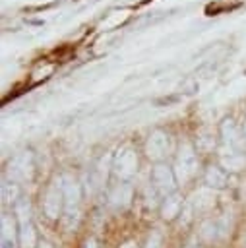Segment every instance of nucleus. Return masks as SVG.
Here are the masks:
<instances>
[{
    "instance_id": "obj_1",
    "label": "nucleus",
    "mask_w": 246,
    "mask_h": 248,
    "mask_svg": "<svg viewBox=\"0 0 246 248\" xmlns=\"http://www.w3.org/2000/svg\"><path fill=\"white\" fill-rule=\"evenodd\" d=\"M0 244L2 248H15V227L14 221L8 215H2V225H0Z\"/></svg>"
},
{
    "instance_id": "obj_2",
    "label": "nucleus",
    "mask_w": 246,
    "mask_h": 248,
    "mask_svg": "<svg viewBox=\"0 0 246 248\" xmlns=\"http://www.w3.org/2000/svg\"><path fill=\"white\" fill-rule=\"evenodd\" d=\"M19 246L21 248H33L35 242H37V236H35V231H33V225L31 221H23L19 223Z\"/></svg>"
},
{
    "instance_id": "obj_3",
    "label": "nucleus",
    "mask_w": 246,
    "mask_h": 248,
    "mask_svg": "<svg viewBox=\"0 0 246 248\" xmlns=\"http://www.w3.org/2000/svg\"><path fill=\"white\" fill-rule=\"evenodd\" d=\"M58 211H60V196L56 192H50L45 202V213L50 219H54V217H58Z\"/></svg>"
},
{
    "instance_id": "obj_4",
    "label": "nucleus",
    "mask_w": 246,
    "mask_h": 248,
    "mask_svg": "<svg viewBox=\"0 0 246 248\" xmlns=\"http://www.w3.org/2000/svg\"><path fill=\"white\" fill-rule=\"evenodd\" d=\"M153 176H155V182H157V186L161 190H170L172 188V178H170V174H169V170L165 167H159Z\"/></svg>"
},
{
    "instance_id": "obj_5",
    "label": "nucleus",
    "mask_w": 246,
    "mask_h": 248,
    "mask_svg": "<svg viewBox=\"0 0 246 248\" xmlns=\"http://www.w3.org/2000/svg\"><path fill=\"white\" fill-rule=\"evenodd\" d=\"M178 207H180V198L178 196H172L165 202L163 205V217L165 219H172L176 213H178Z\"/></svg>"
},
{
    "instance_id": "obj_6",
    "label": "nucleus",
    "mask_w": 246,
    "mask_h": 248,
    "mask_svg": "<svg viewBox=\"0 0 246 248\" xmlns=\"http://www.w3.org/2000/svg\"><path fill=\"white\" fill-rule=\"evenodd\" d=\"M163 147H165V141L161 140V136H155V138L151 140L149 151H151L153 155H161V153H163ZM151 153H149V155H151Z\"/></svg>"
},
{
    "instance_id": "obj_7",
    "label": "nucleus",
    "mask_w": 246,
    "mask_h": 248,
    "mask_svg": "<svg viewBox=\"0 0 246 248\" xmlns=\"http://www.w3.org/2000/svg\"><path fill=\"white\" fill-rule=\"evenodd\" d=\"M120 169H118V174H122V176H128L130 172H132V167H134V161H132V157L128 155V157H124L122 159V163L118 165Z\"/></svg>"
},
{
    "instance_id": "obj_8",
    "label": "nucleus",
    "mask_w": 246,
    "mask_h": 248,
    "mask_svg": "<svg viewBox=\"0 0 246 248\" xmlns=\"http://www.w3.org/2000/svg\"><path fill=\"white\" fill-rule=\"evenodd\" d=\"M207 180H209L213 186H223V184H225V176H223L219 170H215V169L207 174Z\"/></svg>"
},
{
    "instance_id": "obj_9",
    "label": "nucleus",
    "mask_w": 246,
    "mask_h": 248,
    "mask_svg": "<svg viewBox=\"0 0 246 248\" xmlns=\"http://www.w3.org/2000/svg\"><path fill=\"white\" fill-rule=\"evenodd\" d=\"M112 200H114V203H116V205L124 207V205L128 203V200H130V190H124L122 194H120V192H118V194H114V198H112Z\"/></svg>"
},
{
    "instance_id": "obj_10",
    "label": "nucleus",
    "mask_w": 246,
    "mask_h": 248,
    "mask_svg": "<svg viewBox=\"0 0 246 248\" xmlns=\"http://www.w3.org/2000/svg\"><path fill=\"white\" fill-rule=\"evenodd\" d=\"M161 246V232L159 231H153L149 240H147V248H159Z\"/></svg>"
},
{
    "instance_id": "obj_11",
    "label": "nucleus",
    "mask_w": 246,
    "mask_h": 248,
    "mask_svg": "<svg viewBox=\"0 0 246 248\" xmlns=\"http://www.w3.org/2000/svg\"><path fill=\"white\" fill-rule=\"evenodd\" d=\"M85 248H97L95 240H93V238H89V240H87V244H85Z\"/></svg>"
},
{
    "instance_id": "obj_12",
    "label": "nucleus",
    "mask_w": 246,
    "mask_h": 248,
    "mask_svg": "<svg viewBox=\"0 0 246 248\" xmlns=\"http://www.w3.org/2000/svg\"><path fill=\"white\" fill-rule=\"evenodd\" d=\"M122 248H136V244H134V242H126Z\"/></svg>"
},
{
    "instance_id": "obj_13",
    "label": "nucleus",
    "mask_w": 246,
    "mask_h": 248,
    "mask_svg": "<svg viewBox=\"0 0 246 248\" xmlns=\"http://www.w3.org/2000/svg\"><path fill=\"white\" fill-rule=\"evenodd\" d=\"M41 248H50V246L48 244H41Z\"/></svg>"
}]
</instances>
